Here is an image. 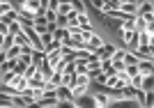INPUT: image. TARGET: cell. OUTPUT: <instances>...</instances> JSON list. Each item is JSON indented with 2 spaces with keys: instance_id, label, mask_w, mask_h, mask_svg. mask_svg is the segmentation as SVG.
<instances>
[{
  "instance_id": "ffe728a7",
  "label": "cell",
  "mask_w": 154,
  "mask_h": 108,
  "mask_svg": "<svg viewBox=\"0 0 154 108\" xmlns=\"http://www.w3.org/2000/svg\"><path fill=\"white\" fill-rule=\"evenodd\" d=\"M26 67H28V64H23V62L19 60V57H16V62H14L12 71H14V74H23V71H26Z\"/></svg>"
},
{
  "instance_id": "5b68a950",
  "label": "cell",
  "mask_w": 154,
  "mask_h": 108,
  "mask_svg": "<svg viewBox=\"0 0 154 108\" xmlns=\"http://www.w3.org/2000/svg\"><path fill=\"white\" fill-rule=\"evenodd\" d=\"M94 97V108H108L110 106V97L106 92H92Z\"/></svg>"
},
{
  "instance_id": "4fadbf2b",
  "label": "cell",
  "mask_w": 154,
  "mask_h": 108,
  "mask_svg": "<svg viewBox=\"0 0 154 108\" xmlns=\"http://www.w3.org/2000/svg\"><path fill=\"white\" fill-rule=\"evenodd\" d=\"M69 5H71V9H74L76 14L88 12V9H85V2H83V0H69Z\"/></svg>"
},
{
  "instance_id": "4316f807",
  "label": "cell",
  "mask_w": 154,
  "mask_h": 108,
  "mask_svg": "<svg viewBox=\"0 0 154 108\" xmlns=\"http://www.w3.org/2000/svg\"><path fill=\"white\" fill-rule=\"evenodd\" d=\"M30 57H32V53H21V55H19V60H21L23 64H30Z\"/></svg>"
},
{
  "instance_id": "484cf974",
  "label": "cell",
  "mask_w": 154,
  "mask_h": 108,
  "mask_svg": "<svg viewBox=\"0 0 154 108\" xmlns=\"http://www.w3.org/2000/svg\"><path fill=\"white\" fill-rule=\"evenodd\" d=\"M92 2V7H94V9H99V12H103V7H106V2H103V0H90Z\"/></svg>"
},
{
  "instance_id": "cb8c5ba5",
  "label": "cell",
  "mask_w": 154,
  "mask_h": 108,
  "mask_svg": "<svg viewBox=\"0 0 154 108\" xmlns=\"http://www.w3.org/2000/svg\"><path fill=\"white\" fill-rule=\"evenodd\" d=\"M14 76H16L14 71H5V74H0V83H12Z\"/></svg>"
},
{
  "instance_id": "30bf717a",
  "label": "cell",
  "mask_w": 154,
  "mask_h": 108,
  "mask_svg": "<svg viewBox=\"0 0 154 108\" xmlns=\"http://www.w3.org/2000/svg\"><path fill=\"white\" fill-rule=\"evenodd\" d=\"M74 88H90V78H88V74H76Z\"/></svg>"
},
{
  "instance_id": "5bb4252c",
  "label": "cell",
  "mask_w": 154,
  "mask_h": 108,
  "mask_svg": "<svg viewBox=\"0 0 154 108\" xmlns=\"http://www.w3.org/2000/svg\"><path fill=\"white\" fill-rule=\"evenodd\" d=\"M136 2H129V0H124V2H120V9L122 12H127V14H136Z\"/></svg>"
},
{
  "instance_id": "9c48e42d",
  "label": "cell",
  "mask_w": 154,
  "mask_h": 108,
  "mask_svg": "<svg viewBox=\"0 0 154 108\" xmlns=\"http://www.w3.org/2000/svg\"><path fill=\"white\" fill-rule=\"evenodd\" d=\"M16 19H19V9H9L7 14H2V16H0V21H2V23H7V26H9V23H14Z\"/></svg>"
},
{
  "instance_id": "d4e9b609",
  "label": "cell",
  "mask_w": 154,
  "mask_h": 108,
  "mask_svg": "<svg viewBox=\"0 0 154 108\" xmlns=\"http://www.w3.org/2000/svg\"><path fill=\"white\" fill-rule=\"evenodd\" d=\"M9 9H14V7L9 5L7 0H5V2H0V16H2V14H7V12H9Z\"/></svg>"
},
{
  "instance_id": "7a4b0ae2",
  "label": "cell",
  "mask_w": 154,
  "mask_h": 108,
  "mask_svg": "<svg viewBox=\"0 0 154 108\" xmlns=\"http://www.w3.org/2000/svg\"><path fill=\"white\" fill-rule=\"evenodd\" d=\"M74 108H94V97H92L90 90L83 92V94H78V97H74Z\"/></svg>"
},
{
  "instance_id": "ac0fdd59",
  "label": "cell",
  "mask_w": 154,
  "mask_h": 108,
  "mask_svg": "<svg viewBox=\"0 0 154 108\" xmlns=\"http://www.w3.org/2000/svg\"><path fill=\"white\" fill-rule=\"evenodd\" d=\"M67 35H69V30H67V28H55V30H53V39H60V42H62Z\"/></svg>"
},
{
  "instance_id": "3957f363",
  "label": "cell",
  "mask_w": 154,
  "mask_h": 108,
  "mask_svg": "<svg viewBox=\"0 0 154 108\" xmlns=\"http://www.w3.org/2000/svg\"><path fill=\"white\" fill-rule=\"evenodd\" d=\"M120 32H122V42L127 44V48L134 51L136 46H138V32L136 30H120Z\"/></svg>"
},
{
  "instance_id": "9a60e30c",
  "label": "cell",
  "mask_w": 154,
  "mask_h": 108,
  "mask_svg": "<svg viewBox=\"0 0 154 108\" xmlns=\"http://www.w3.org/2000/svg\"><path fill=\"white\" fill-rule=\"evenodd\" d=\"M12 44H14V35H12V32H7L5 37H2V42H0V48H2V51H7Z\"/></svg>"
},
{
  "instance_id": "ba28073f",
  "label": "cell",
  "mask_w": 154,
  "mask_h": 108,
  "mask_svg": "<svg viewBox=\"0 0 154 108\" xmlns=\"http://www.w3.org/2000/svg\"><path fill=\"white\" fill-rule=\"evenodd\" d=\"M37 69H39V74H42V76H44L46 81H48V78L53 76V67H51L48 62H46V60H42V64H39Z\"/></svg>"
},
{
  "instance_id": "7c38bea8",
  "label": "cell",
  "mask_w": 154,
  "mask_h": 108,
  "mask_svg": "<svg viewBox=\"0 0 154 108\" xmlns=\"http://www.w3.org/2000/svg\"><path fill=\"white\" fill-rule=\"evenodd\" d=\"M42 60H44V51H37V48H32V57H30V64L39 67V64H42Z\"/></svg>"
},
{
  "instance_id": "d6986e66",
  "label": "cell",
  "mask_w": 154,
  "mask_h": 108,
  "mask_svg": "<svg viewBox=\"0 0 154 108\" xmlns=\"http://www.w3.org/2000/svg\"><path fill=\"white\" fill-rule=\"evenodd\" d=\"M136 62H138V57H136L134 51H127V53H124V64H136Z\"/></svg>"
},
{
  "instance_id": "f1b7e54d",
  "label": "cell",
  "mask_w": 154,
  "mask_h": 108,
  "mask_svg": "<svg viewBox=\"0 0 154 108\" xmlns=\"http://www.w3.org/2000/svg\"><path fill=\"white\" fill-rule=\"evenodd\" d=\"M19 30H21V23H19V21L9 23V32H19Z\"/></svg>"
},
{
  "instance_id": "8992f818",
  "label": "cell",
  "mask_w": 154,
  "mask_h": 108,
  "mask_svg": "<svg viewBox=\"0 0 154 108\" xmlns=\"http://www.w3.org/2000/svg\"><path fill=\"white\" fill-rule=\"evenodd\" d=\"M28 85H30V88H35V90H42L46 85V78L42 76V74H39V69L35 71V74H32L30 78H28Z\"/></svg>"
},
{
  "instance_id": "6da1fadb",
  "label": "cell",
  "mask_w": 154,
  "mask_h": 108,
  "mask_svg": "<svg viewBox=\"0 0 154 108\" xmlns=\"http://www.w3.org/2000/svg\"><path fill=\"white\" fill-rule=\"evenodd\" d=\"M55 97L62 101V106H71V108H74V94H71V88H67V85H58V88H55Z\"/></svg>"
},
{
  "instance_id": "603a6c76",
  "label": "cell",
  "mask_w": 154,
  "mask_h": 108,
  "mask_svg": "<svg viewBox=\"0 0 154 108\" xmlns=\"http://www.w3.org/2000/svg\"><path fill=\"white\" fill-rule=\"evenodd\" d=\"M39 37H42V44H44V48H46V46L51 44V39H53V35H51V32H48V30H46V32H42V35H39Z\"/></svg>"
},
{
  "instance_id": "277c9868",
  "label": "cell",
  "mask_w": 154,
  "mask_h": 108,
  "mask_svg": "<svg viewBox=\"0 0 154 108\" xmlns=\"http://www.w3.org/2000/svg\"><path fill=\"white\" fill-rule=\"evenodd\" d=\"M134 53H136V57H138V60H152V57H154L152 44H149V46H136Z\"/></svg>"
},
{
  "instance_id": "e0dca14e",
  "label": "cell",
  "mask_w": 154,
  "mask_h": 108,
  "mask_svg": "<svg viewBox=\"0 0 154 108\" xmlns=\"http://www.w3.org/2000/svg\"><path fill=\"white\" fill-rule=\"evenodd\" d=\"M101 71L103 74H115V69H113V64H110V57H106V60H101Z\"/></svg>"
},
{
  "instance_id": "83f0119b",
  "label": "cell",
  "mask_w": 154,
  "mask_h": 108,
  "mask_svg": "<svg viewBox=\"0 0 154 108\" xmlns=\"http://www.w3.org/2000/svg\"><path fill=\"white\" fill-rule=\"evenodd\" d=\"M7 2H9V5H12L14 9H21V7H23V2H26V0H7Z\"/></svg>"
},
{
  "instance_id": "4dcf8cb0",
  "label": "cell",
  "mask_w": 154,
  "mask_h": 108,
  "mask_svg": "<svg viewBox=\"0 0 154 108\" xmlns=\"http://www.w3.org/2000/svg\"><path fill=\"white\" fill-rule=\"evenodd\" d=\"M0 51H2V48H0Z\"/></svg>"
},
{
  "instance_id": "52a82bcc",
  "label": "cell",
  "mask_w": 154,
  "mask_h": 108,
  "mask_svg": "<svg viewBox=\"0 0 154 108\" xmlns=\"http://www.w3.org/2000/svg\"><path fill=\"white\" fill-rule=\"evenodd\" d=\"M140 90H143V92H154V76H152V74H143Z\"/></svg>"
},
{
  "instance_id": "8fae6325",
  "label": "cell",
  "mask_w": 154,
  "mask_h": 108,
  "mask_svg": "<svg viewBox=\"0 0 154 108\" xmlns=\"http://www.w3.org/2000/svg\"><path fill=\"white\" fill-rule=\"evenodd\" d=\"M5 55L9 57V60H16V57L21 55V46H19V44H12V46L5 51Z\"/></svg>"
},
{
  "instance_id": "f546056e",
  "label": "cell",
  "mask_w": 154,
  "mask_h": 108,
  "mask_svg": "<svg viewBox=\"0 0 154 108\" xmlns=\"http://www.w3.org/2000/svg\"><path fill=\"white\" fill-rule=\"evenodd\" d=\"M7 32H9V26H7V23H2V21H0V35H7Z\"/></svg>"
},
{
  "instance_id": "7402d4cb",
  "label": "cell",
  "mask_w": 154,
  "mask_h": 108,
  "mask_svg": "<svg viewBox=\"0 0 154 108\" xmlns=\"http://www.w3.org/2000/svg\"><path fill=\"white\" fill-rule=\"evenodd\" d=\"M152 103H154V92H145V101H143V106L152 108Z\"/></svg>"
},
{
  "instance_id": "44dd1931",
  "label": "cell",
  "mask_w": 154,
  "mask_h": 108,
  "mask_svg": "<svg viewBox=\"0 0 154 108\" xmlns=\"http://www.w3.org/2000/svg\"><path fill=\"white\" fill-rule=\"evenodd\" d=\"M55 12H58V14H69L71 12V5H69V2H60Z\"/></svg>"
},
{
  "instance_id": "2e32d148",
  "label": "cell",
  "mask_w": 154,
  "mask_h": 108,
  "mask_svg": "<svg viewBox=\"0 0 154 108\" xmlns=\"http://www.w3.org/2000/svg\"><path fill=\"white\" fill-rule=\"evenodd\" d=\"M0 108H14L12 106V97L5 94V92H0Z\"/></svg>"
}]
</instances>
